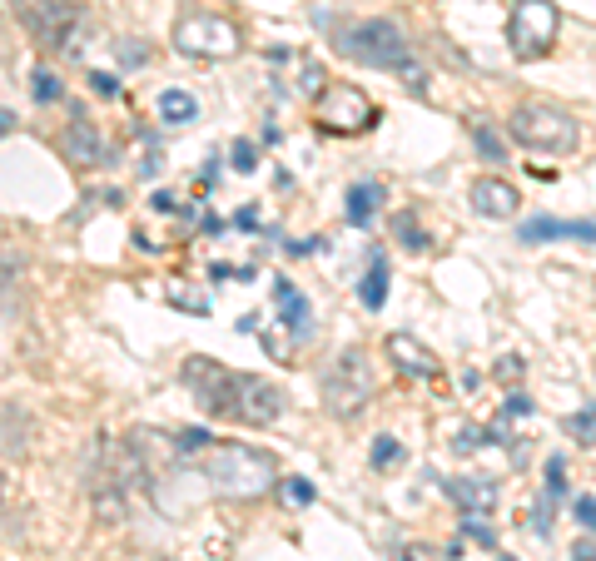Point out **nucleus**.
Wrapping results in <instances>:
<instances>
[{
	"instance_id": "nucleus-1",
	"label": "nucleus",
	"mask_w": 596,
	"mask_h": 561,
	"mask_svg": "<svg viewBox=\"0 0 596 561\" xmlns=\"http://www.w3.org/2000/svg\"><path fill=\"white\" fill-rule=\"evenodd\" d=\"M179 383L194 393V403L209 418L239 422V427H274L284 418V388L259 373H234L214 358H189L179 368Z\"/></svg>"
},
{
	"instance_id": "nucleus-2",
	"label": "nucleus",
	"mask_w": 596,
	"mask_h": 561,
	"mask_svg": "<svg viewBox=\"0 0 596 561\" xmlns=\"http://www.w3.org/2000/svg\"><path fill=\"white\" fill-rule=\"evenodd\" d=\"M333 50L343 60H358L368 70H388V75H403L413 95H423V70L413 60V40L403 35L398 20L388 15H358V20H338L333 25Z\"/></svg>"
},
{
	"instance_id": "nucleus-3",
	"label": "nucleus",
	"mask_w": 596,
	"mask_h": 561,
	"mask_svg": "<svg viewBox=\"0 0 596 561\" xmlns=\"http://www.w3.org/2000/svg\"><path fill=\"white\" fill-rule=\"evenodd\" d=\"M204 482L224 502H254L279 487V457L249 442H209L204 447Z\"/></svg>"
},
{
	"instance_id": "nucleus-4",
	"label": "nucleus",
	"mask_w": 596,
	"mask_h": 561,
	"mask_svg": "<svg viewBox=\"0 0 596 561\" xmlns=\"http://www.w3.org/2000/svg\"><path fill=\"white\" fill-rule=\"evenodd\" d=\"M507 135L522 144V149H532V154H577V144H582V125H577V115H567L562 105L527 100V105L512 110Z\"/></svg>"
},
{
	"instance_id": "nucleus-5",
	"label": "nucleus",
	"mask_w": 596,
	"mask_h": 561,
	"mask_svg": "<svg viewBox=\"0 0 596 561\" xmlns=\"http://www.w3.org/2000/svg\"><path fill=\"white\" fill-rule=\"evenodd\" d=\"M318 393H323V408H328L333 418H358V413L373 403V393H378L373 358H368L363 348H343V353L323 368Z\"/></svg>"
},
{
	"instance_id": "nucleus-6",
	"label": "nucleus",
	"mask_w": 596,
	"mask_h": 561,
	"mask_svg": "<svg viewBox=\"0 0 596 561\" xmlns=\"http://www.w3.org/2000/svg\"><path fill=\"white\" fill-rule=\"evenodd\" d=\"M10 10H15V20L25 25V35L40 50L75 55L80 40H85V15L70 0H10Z\"/></svg>"
},
{
	"instance_id": "nucleus-7",
	"label": "nucleus",
	"mask_w": 596,
	"mask_h": 561,
	"mask_svg": "<svg viewBox=\"0 0 596 561\" xmlns=\"http://www.w3.org/2000/svg\"><path fill=\"white\" fill-rule=\"evenodd\" d=\"M378 120H383V110H378V105H373L358 85L333 80V85H323V90L313 95V125H318L323 135L353 140V135H368Z\"/></svg>"
},
{
	"instance_id": "nucleus-8",
	"label": "nucleus",
	"mask_w": 596,
	"mask_h": 561,
	"mask_svg": "<svg viewBox=\"0 0 596 561\" xmlns=\"http://www.w3.org/2000/svg\"><path fill=\"white\" fill-rule=\"evenodd\" d=\"M174 50H184L194 60H229L244 50V40H239L234 20H219L214 10H189L174 20Z\"/></svg>"
},
{
	"instance_id": "nucleus-9",
	"label": "nucleus",
	"mask_w": 596,
	"mask_h": 561,
	"mask_svg": "<svg viewBox=\"0 0 596 561\" xmlns=\"http://www.w3.org/2000/svg\"><path fill=\"white\" fill-rule=\"evenodd\" d=\"M557 25H562L557 0H512V15H507V50H512L517 60H537V55L552 50Z\"/></svg>"
},
{
	"instance_id": "nucleus-10",
	"label": "nucleus",
	"mask_w": 596,
	"mask_h": 561,
	"mask_svg": "<svg viewBox=\"0 0 596 561\" xmlns=\"http://www.w3.org/2000/svg\"><path fill=\"white\" fill-rule=\"evenodd\" d=\"M467 199H472V214H477V219H492V224H507V219L522 214V189H517L512 179H502V174L472 179Z\"/></svg>"
},
{
	"instance_id": "nucleus-11",
	"label": "nucleus",
	"mask_w": 596,
	"mask_h": 561,
	"mask_svg": "<svg viewBox=\"0 0 596 561\" xmlns=\"http://www.w3.org/2000/svg\"><path fill=\"white\" fill-rule=\"evenodd\" d=\"M60 154H65L75 169H95V164H110V140L100 135V125L70 120V125L60 130Z\"/></svg>"
},
{
	"instance_id": "nucleus-12",
	"label": "nucleus",
	"mask_w": 596,
	"mask_h": 561,
	"mask_svg": "<svg viewBox=\"0 0 596 561\" xmlns=\"http://www.w3.org/2000/svg\"><path fill=\"white\" fill-rule=\"evenodd\" d=\"M517 239L522 244H557V239H582V244H596V224L587 219H552V214H537V219H527L522 229H517Z\"/></svg>"
},
{
	"instance_id": "nucleus-13",
	"label": "nucleus",
	"mask_w": 596,
	"mask_h": 561,
	"mask_svg": "<svg viewBox=\"0 0 596 561\" xmlns=\"http://www.w3.org/2000/svg\"><path fill=\"white\" fill-rule=\"evenodd\" d=\"M388 358H393V368L398 373H408V378H438V358H433V348H423L413 333H388Z\"/></svg>"
},
{
	"instance_id": "nucleus-14",
	"label": "nucleus",
	"mask_w": 596,
	"mask_h": 561,
	"mask_svg": "<svg viewBox=\"0 0 596 561\" xmlns=\"http://www.w3.org/2000/svg\"><path fill=\"white\" fill-rule=\"evenodd\" d=\"M447 492H452L472 517H487V512L497 507V482H492V477H477V472H472V477H452Z\"/></svg>"
},
{
	"instance_id": "nucleus-15",
	"label": "nucleus",
	"mask_w": 596,
	"mask_h": 561,
	"mask_svg": "<svg viewBox=\"0 0 596 561\" xmlns=\"http://www.w3.org/2000/svg\"><path fill=\"white\" fill-rule=\"evenodd\" d=\"M378 204H383V184L378 179H358L353 189H348V204H343V214H348V224H373V214H378Z\"/></svg>"
},
{
	"instance_id": "nucleus-16",
	"label": "nucleus",
	"mask_w": 596,
	"mask_h": 561,
	"mask_svg": "<svg viewBox=\"0 0 596 561\" xmlns=\"http://www.w3.org/2000/svg\"><path fill=\"white\" fill-rule=\"evenodd\" d=\"M388 283H393V274H388V259L373 249L368 274H363V283H358V298H363V308H368V313H378V308L388 303Z\"/></svg>"
},
{
	"instance_id": "nucleus-17",
	"label": "nucleus",
	"mask_w": 596,
	"mask_h": 561,
	"mask_svg": "<svg viewBox=\"0 0 596 561\" xmlns=\"http://www.w3.org/2000/svg\"><path fill=\"white\" fill-rule=\"evenodd\" d=\"M159 120H164L169 130H184V125L199 120V100H194L189 90H164V95H159Z\"/></svg>"
},
{
	"instance_id": "nucleus-18",
	"label": "nucleus",
	"mask_w": 596,
	"mask_h": 561,
	"mask_svg": "<svg viewBox=\"0 0 596 561\" xmlns=\"http://www.w3.org/2000/svg\"><path fill=\"white\" fill-rule=\"evenodd\" d=\"M388 229H393V239H398L408 254H428V249H433V239H428V229L418 224V214H413V209H398Z\"/></svg>"
},
{
	"instance_id": "nucleus-19",
	"label": "nucleus",
	"mask_w": 596,
	"mask_h": 561,
	"mask_svg": "<svg viewBox=\"0 0 596 561\" xmlns=\"http://www.w3.org/2000/svg\"><path fill=\"white\" fill-rule=\"evenodd\" d=\"M274 298H279V308H284V323H289V328H294L298 338H308V298H303V293H298L294 283H274Z\"/></svg>"
},
{
	"instance_id": "nucleus-20",
	"label": "nucleus",
	"mask_w": 596,
	"mask_h": 561,
	"mask_svg": "<svg viewBox=\"0 0 596 561\" xmlns=\"http://www.w3.org/2000/svg\"><path fill=\"white\" fill-rule=\"evenodd\" d=\"M562 427H567V437H577L582 447H596V408H577Z\"/></svg>"
},
{
	"instance_id": "nucleus-21",
	"label": "nucleus",
	"mask_w": 596,
	"mask_h": 561,
	"mask_svg": "<svg viewBox=\"0 0 596 561\" xmlns=\"http://www.w3.org/2000/svg\"><path fill=\"white\" fill-rule=\"evenodd\" d=\"M368 457H373V467H398V462H403V442L383 432V437L373 442V452H368Z\"/></svg>"
},
{
	"instance_id": "nucleus-22",
	"label": "nucleus",
	"mask_w": 596,
	"mask_h": 561,
	"mask_svg": "<svg viewBox=\"0 0 596 561\" xmlns=\"http://www.w3.org/2000/svg\"><path fill=\"white\" fill-rule=\"evenodd\" d=\"M472 140H477V149H482V159H497V164L507 159V140H502V135H492L487 125H472Z\"/></svg>"
},
{
	"instance_id": "nucleus-23",
	"label": "nucleus",
	"mask_w": 596,
	"mask_h": 561,
	"mask_svg": "<svg viewBox=\"0 0 596 561\" xmlns=\"http://www.w3.org/2000/svg\"><path fill=\"white\" fill-rule=\"evenodd\" d=\"M30 80H35V85H30V90H35V100H40V105H55V100H60V95H65V85H60V80H55V75H50V70H35V75H30Z\"/></svg>"
},
{
	"instance_id": "nucleus-24",
	"label": "nucleus",
	"mask_w": 596,
	"mask_h": 561,
	"mask_svg": "<svg viewBox=\"0 0 596 561\" xmlns=\"http://www.w3.org/2000/svg\"><path fill=\"white\" fill-rule=\"evenodd\" d=\"M547 497H552V502L567 497V462H562V457H547Z\"/></svg>"
},
{
	"instance_id": "nucleus-25",
	"label": "nucleus",
	"mask_w": 596,
	"mask_h": 561,
	"mask_svg": "<svg viewBox=\"0 0 596 561\" xmlns=\"http://www.w3.org/2000/svg\"><path fill=\"white\" fill-rule=\"evenodd\" d=\"M209 447V432L204 427H179L174 432V452H204Z\"/></svg>"
},
{
	"instance_id": "nucleus-26",
	"label": "nucleus",
	"mask_w": 596,
	"mask_h": 561,
	"mask_svg": "<svg viewBox=\"0 0 596 561\" xmlns=\"http://www.w3.org/2000/svg\"><path fill=\"white\" fill-rule=\"evenodd\" d=\"M284 497H289L294 507H313V497H318V492H313V482H308V477H284Z\"/></svg>"
},
{
	"instance_id": "nucleus-27",
	"label": "nucleus",
	"mask_w": 596,
	"mask_h": 561,
	"mask_svg": "<svg viewBox=\"0 0 596 561\" xmlns=\"http://www.w3.org/2000/svg\"><path fill=\"white\" fill-rule=\"evenodd\" d=\"M572 517H577L587 532H596V497H572Z\"/></svg>"
},
{
	"instance_id": "nucleus-28",
	"label": "nucleus",
	"mask_w": 596,
	"mask_h": 561,
	"mask_svg": "<svg viewBox=\"0 0 596 561\" xmlns=\"http://www.w3.org/2000/svg\"><path fill=\"white\" fill-rule=\"evenodd\" d=\"M308 95H318L323 90V65H313V60H303V80H298Z\"/></svg>"
},
{
	"instance_id": "nucleus-29",
	"label": "nucleus",
	"mask_w": 596,
	"mask_h": 561,
	"mask_svg": "<svg viewBox=\"0 0 596 561\" xmlns=\"http://www.w3.org/2000/svg\"><path fill=\"white\" fill-rule=\"evenodd\" d=\"M462 532H467V537H477V542H487V547H497V537H492V532L482 527V517H472V512L462 517Z\"/></svg>"
},
{
	"instance_id": "nucleus-30",
	"label": "nucleus",
	"mask_w": 596,
	"mask_h": 561,
	"mask_svg": "<svg viewBox=\"0 0 596 561\" xmlns=\"http://www.w3.org/2000/svg\"><path fill=\"white\" fill-rule=\"evenodd\" d=\"M254 164H259V159H254V144L239 140V144H234V169H244V174H249Z\"/></svg>"
},
{
	"instance_id": "nucleus-31",
	"label": "nucleus",
	"mask_w": 596,
	"mask_h": 561,
	"mask_svg": "<svg viewBox=\"0 0 596 561\" xmlns=\"http://www.w3.org/2000/svg\"><path fill=\"white\" fill-rule=\"evenodd\" d=\"M90 90H95V95H105V100H110V95H115V90H120V85H115V75H100V70H95V75H90Z\"/></svg>"
},
{
	"instance_id": "nucleus-32",
	"label": "nucleus",
	"mask_w": 596,
	"mask_h": 561,
	"mask_svg": "<svg viewBox=\"0 0 596 561\" xmlns=\"http://www.w3.org/2000/svg\"><path fill=\"white\" fill-rule=\"evenodd\" d=\"M502 413H507V418H522V413H532V398H522V393H512V398L502 403Z\"/></svg>"
},
{
	"instance_id": "nucleus-33",
	"label": "nucleus",
	"mask_w": 596,
	"mask_h": 561,
	"mask_svg": "<svg viewBox=\"0 0 596 561\" xmlns=\"http://www.w3.org/2000/svg\"><path fill=\"white\" fill-rule=\"evenodd\" d=\"M497 378H507V383L522 378V358H502V363H497Z\"/></svg>"
},
{
	"instance_id": "nucleus-34",
	"label": "nucleus",
	"mask_w": 596,
	"mask_h": 561,
	"mask_svg": "<svg viewBox=\"0 0 596 561\" xmlns=\"http://www.w3.org/2000/svg\"><path fill=\"white\" fill-rule=\"evenodd\" d=\"M477 442H482V437H477V432H472V427H462V432H457V437H452V447H462V452H467V447H477Z\"/></svg>"
},
{
	"instance_id": "nucleus-35",
	"label": "nucleus",
	"mask_w": 596,
	"mask_h": 561,
	"mask_svg": "<svg viewBox=\"0 0 596 561\" xmlns=\"http://www.w3.org/2000/svg\"><path fill=\"white\" fill-rule=\"evenodd\" d=\"M572 561H596V542H577V547H572Z\"/></svg>"
},
{
	"instance_id": "nucleus-36",
	"label": "nucleus",
	"mask_w": 596,
	"mask_h": 561,
	"mask_svg": "<svg viewBox=\"0 0 596 561\" xmlns=\"http://www.w3.org/2000/svg\"><path fill=\"white\" fill-rule=\"evenodd\" d=\"M234 224H239V229H254V224H259V214H254V209H239V219H234Z\"/></svg>"
},
{
	"instance_id": "nucleus-37",
	"label": "nucleus",
	"mask_w": 596,
	"mask_h": 561,
	"mask_svg": "<svg viewBox=\"0 0 596 561\" xmlns=\"http://www.w3.org/2000/svg\"><path fill=\"white\" fill-rule=\"evenodd\" d=\"M497 561H512V557H502V552H497Z\"/></svg>"
},
{
	"instance_id": "nucleus-38",
	"label": "nucleus",
	"mask_w": 596,
	"mask_h": 561,
	"mask_svg": "<svg viewBox=\"0 0 596 561\" xmlns=\"http://www.w3.org/2000/svg\"><path fill=\"white\" fill-rule=\"evenodd\" d=\"M398 561H408V557H398Z\"/></svg>"
}]
</instances>
